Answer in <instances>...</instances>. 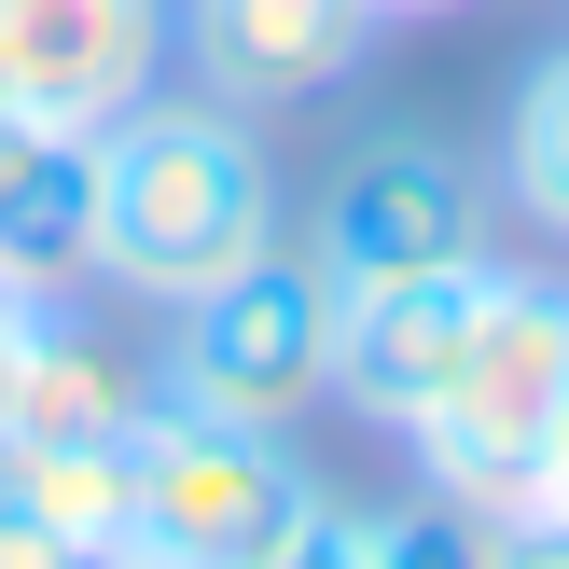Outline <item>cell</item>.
Returning a JSON list of instances; mask_svg holds the SVG:
<instances>
[{
  "label": "cell",
  "mask_w": 569,
  "mask_h": 569,
  "mask_svg": "<svg viewBox=\"0 0 569 569\" xmlns=\"http://www.w3.org/2000/svg\"><path fill=\"white\" fill-rule=\"evenodd\" d=\"M0 264L28 278V292H70V278H98V139L70 126H0Z\"/></svg>",
  "instance_id": "9"
},
{
  "label": "cell",
  "mask_w": 569,
  "mask_h": 569,
  "mask_svg": "<svg viewBox=\"0 0 569 569\" xmlns=\"http://www.w3.org/2000/svg\"><path fill=\"white\" fill-rule=\"evenodd\" d=\"M472 569H569V515H556V500H500V515H472Z\"/></svg>",
  "instance_id": "13"
},
{
  "label": "cell",
  "mask_w": 569,
  "mask_h": 569,
  "mask_svg": "<svg viewBox=\"0 0 569 569\" xmlns=\"http://www.w3.org/2000/svg\"><path fill=\"white\" fill-rule=\"evenodd\" d=\"M167 83V0H0V98L28 126L98 139Z\"/></svg>",
  "instance_id": "7"
},
{
  "label": "cell",
  "mask_w": 569,
  "mask_h": 569,
  "mask_svg": "<svg viewBox=\"0 0 569 569\" xmlns=\"http://www.w3.org/2000/svg\"><path fill=\"white\" fill-rule=\"evenodd\" d=\"M333 333L348 292L320 278L306 237H264L237 278H209L194 306H167V403L181 417H237V431H292L306 403H333Z\"/></svg>",
  "instance_id": "3"
},
{
  "label": "cell",
  "mask_w": 569,
  "mask_h": 569,
  "mask_svg": "<svg viewBox=\"0 0 569 569\" xmlns=\"http://www.w3.org/2000/svg\"><path fill=\"white\" fill-rule=\"evenodd\" d=\"M487 222H500V194H487V167H472L459 139L376 126V139H348V167L320 181L306 250H320V278L348 306H376V292H417V278L487 264Z\"/></svg>",
  "instance_id": "4"
},
{
  "label": "cell",
  "mask_w": 569,
  "mask_h": 569,
  "mask_svg": "<svg viewBox=\"0 0 569 569\" xmlns=\"http://www.w3.org/2000/svg\"><path fill=\"white\" fill-rule=\"evenodd\" d=\"M167 403V376L126 348V333H98L70 292H42V320H28V361H14V417H0V445H139Z\"/></svg>",
  "instance_id": "8"
},
{
  "label": "cell",
  "mask_w": 569,
  "mask_h": 569,
  "mask_svg": "<svg viewBox=\"0 0 569 569\" xmlns=\"http://www.w3.org/2000/svg\"><path fill=\"white\" fill-rule=\"evenodd\" d=\"M306 500H320V472L292 459V431H237V417L153 403L139 487H126V542H139V569H264L306 528Z\"/></svg>",
  "instance_id": "5"
},
{
  "label": "cell",
  "mask_w": 569,
  "mask_h": 569,
  "mask_svg": "<svg viewBox=\"0 0 569 569\" xmlns=\"http://www.w3.org/2000/svg\"><path fill=\"white\" fill-rule=\"evenodd\" d=\"M556 445H569V278L487 264L472 278V320H459V361L403 417V459H417L431 500L500 515V500H542Z\"/></svg>",
  "instance_id": "2"
},
{
  "label": "cell",
  "mask_w": 569,
  "mask_h": 569,
  "mask_svg": "<svg viewBox=\"0 0 569 569\" xmlns=\"http://www.w3.org/2000/svg\"><path fill=\"white\" fill-rule=\"evenodd\" d=\"M278 237V153H264V126L250 111H222V98H139V111H111L98 126V278L126 306H194L209 278H237L250 250Z\"/></svg>",
  "instance_id": "1"
},
{
  "label": "cell",
  "mask_w": 569,
  "mask_h": 569,
  "mask_svg": "<svg viewBox=\"0 0 569 569\" xmlns=\"http://www.w3.org/2000/svg\"><path fill=\"white\" fill-rule=\"evenodd\" d=\"M542 500H556V515H569V445H556V472H542Z\"/></svg>",
  "instance_id": "16"
},
{
  "label": "cell",
  "mask_w": 569,
  "mask_h": 569,
  "mask_svg": "<svg viewBox=\"0 0 569 569\" xmlns=\"http://www.w3.org/2000/svg\"><path fill=\"white\" fill-rule=\"evenodd\" d=\"M28 320H42V292H28V278L0 264V417H14V361H28Z\"/></svg>",
  "instance_id": "14"
},
{
  "label": "cell",
  "mask_w": 569,
  "mask_h": 569,
  "mask_svg": "<svg viewBox=\"0 0 569 569\" xmlns=\"http://www.w3.org/2000/svg\"><path fill=\"white\" fill-rule=\"evenodd\" d=\"M389 42L376 0H167V56H181L194 98L222 111H306L333 83H361V56Z\"/></svg>",
  "instance_id": "6"
},
{
  "label": "cell",
  "mask_w": 569,
  "mask_h": 569,
  "mask_svg": "<svg viewBox=\"0 0 569 569\" xmlns=\"http://www.w3.org/2000/svg\"><path fill=\"white\" fill-rule=\"evenodd\" d=\"M0 126H14V98H0Z\"/></svg>",
  "instance_id": "17"
},
{
  "label": "cell",
  "mask_w": 569,
  "mask_h": 569,
  "mask_svg": "<svg viewBox=\"0 0 569 569\" xmlns=\"http://www.w3.org/2000/svg\"><path fill=\"white\" fill-rule=\"evenodd\" d=\"M487 194L528 222L542 250H569V42H542L515 70V98H500V167H487Z\"/></svg>",
  "instance_id": "11"
},
{
  "label": "cell",
  "mask_w": 569,
  "mask_h": 569,
  "mask_svg": "<svg viewBox=\"0 0 569 569\" xmlns=\"http://www.w3.org/2000/svg\"><path fill=\"white\" fill-rule=\"evenodd\" d=\"M264 569H472V515L459 500H431V487H403V500H306V528L278 542Z\"/></svg>",
  "instance_id": "10"
},
{
  "label": "cell",
  "mask_w": 569,
  "mask_h": 569,
  "mask_svg": "<svg viewBox=\"0 0 569 569\" xmlns=\"http://www.w3.org/2000/svg\"><path fill=\"white\" fill-rule=\"evenodd\" d=\"M0 569H139V542H98V528H56L0 487Z\"/></svg>",
  "instance_id": "12"
},
{
  "label": "cell",
  "mask_w": 569,
  "mask_h": 569,
  "mask_svg": "<svg viewBox=\"0 0 569 569\" xmlns=\"http://www.w3.org/2000/svg\"><path fill=\"white\" fill-rule=\"evenodd\" d=\"M376 14H472V0H376Z\"/></svg>",
  "instance_id": "15"
}]
</instances>
